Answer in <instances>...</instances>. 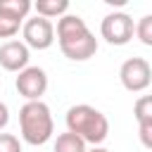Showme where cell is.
<instances>
[{"instance_id":"cell-5","label":"cell","mask_w":152,"mask_h":152,"mask_svg":"<svg viewBox=\"0 0 152 152\" xmlns=\"http://www.w3.org/2000/svg\"><path fill=\"white\" fill-rule=\"evenodd\" d=\"M133 31H135L133 17L126 14V12H109L102 19V24H100V36L109 45H126V43H131Z\"/></svg>"},{"instance_id":"cell-12","label":"cell","mask_w":152,"mask_h":152,"mask_svg":"<svg viewBox=\"0 0 152 152\" xmlns=\"http://www.w3.org/2000/svg\"><path fill=\"white\" fill-rule=\"evenodd\" d=\"M0 10L10 12L12 17L24 21L28 17V12H31V0H0Z\"/></svg>"},{"instance_id":"cell-1","label":"cell","mask_w":152,"mask_h":152,"mask_svg":"<svg viewBox=\"0 0 152 152\" xmlns=\"http://www.w3.org/2000/svg\"><path fill=\"white\" fill-rule=\"evenodd\" d=\"M55 33H57L62 55L71 62H86L97 52V38L90 33L83 17H78V14L66 12L64 17H59Z\"/></svg>"},{"instance_id":"cell-17","label":"cell","mask_w":152,"mask_h":152,"mask_svg":"<svg viewBox=\"0 0 152 152\" xmlns=\"http://www.w3.org/2000/svg\"><path fill=\"white\" fill-rule=\"evenodd\" d=\"M86 152H109V150L102 147V145H97V147H90V150H86Z\"/></svg>"},{"instance_id":"cell-9","label":"cell","mask_w":152,"mask_h":152,"mask_svg":"<svg viewBox=\"0 0 152 152\" xmlns=\"http://www.w3.org/2000/svg\"><path fill=\"white\" fill-rule=\"evenodd\" d=\"M133 114L138 121V133H140V142L150 150L152 147V97L142 95L135 100L133 104Z\"/></svg>"},{"instance_id":"cell-6","label":"cell","mask_w":152,"mask_h":152,"mask_svg":"<svg viewBox=\"0 0 152 152\" xmlns=\"http://www.w3.org/2000/svg\"><path fill=\"white\" fill-rule=\"evenodd\" d=\"M21 36H24V45L31 50H48L52 43H55V24L50 19H43V17H31V19H24L21 24Z\"/></svg>"},{"instance_id":"cell-15","label":"cell","mask_w":152,"mask_h":152,"mask_svg":"<svg viewBox=\"0 0 152 152\" xmlns=\"http://www.w3.org/2000/svg\"><path fill=\"white\" fill-rule=\"evenodd\" d=\"M0 152H21V142L12 133H0Z\"/></svg>"},{"instance_id":"cell-16","label":"cell","mask_w":152,"mask_h":152,"mask_svg":"<svg viewBox=\"0 0 152 152\" xmlns=\"http://www.w3.org/2000/svg\"><path fill=\"white\" fill-rule=\"evenodd\" d=\"M7 124H10V109H7V104L0 100V131H2Z\"/></svg>"},{"instance_id":"cell-10","label":"cell","mask_w":152,"mask_h":152,"mask_svg":"<svg viewBox=\"0 0 152 152\" xmlns=\"http://www.w3.org/2000/svg\"><path fill=\"white\" fill-rule=\"evenodd\" d=\"M31 10H36V14L43 19H59L69 12V0H38L31 2Z\"/></svg>"},{"instance_id":"cell-3","label":"cell","mask_w":152,"mask_h":152,"mask_svg":"<svg viewBox=\"0 0 152 152\" xmlns=\"http://www.w3.org/2000/svg\"><path fill=\"white\" fill-rule=\"evenodd\" d=\"M19 133L21 140L28 145H45L52 133H55V121H52V112L43 100L36 102H24V107L19 109Z\"/></svg>"},{"instance_id":"cell-8","label":"cell","mask_w":152,"mask_h":152,"mask_svg":"<svg viewBox=\"0 0 152 152\" xmlns=\"http://www.w3.org/2000/svg\"><path fill=\"white\" fill-rule=\"evenodd\" d=\"M28 59H31V52L21 40H5L0 45V66L5 71L19 74L21 69L28 66Z\"/></svg>"},{"instance_id":"cell-11","label":"cell","mask_w":152,"mask_h":152,"mask_svg":"<svg viewBox=\"0 0 152 152\" xmlns=\"http://www.w3.org/2000/svg\"><path fill=\"white\" fill-rule=\"evenodd\" d=\"M86 150H88V145L78 135H74L69 131L59 133L57 140H55V145H52V152H86Z\"/></svg>"},{"instance_id":"cell-4","label":"cell","mask_w":152,"mask_h":152,"mask_svg":"<svg viewBox=\"0 0 152 152\" xmlns=\"http://www.w3.org/2000/svg\"><path fill=\"white\" fill-rule=\"evenodd\" d=\"M119 81L128 93H142L152 83V66L145 57H128L119 66Z\"/></svg>"},{"instance_id":"cell-2","label":"cell","mask_w":152,"mask_h":152,"mask_svg":"<svg viewBox=\"0 0 152 152\" xmlns=\"http://www.w3.org/2000/svg\"><path fill=\"white\" fill-rule=\"evenodd\" d=\"M64 121H66V131L69 133L78 135L86 145H93V147L102 145L107 140V135H109L107 116L100 109H95L93 104H74V107H69Z\"/></svg>"},{"instance_id":"cell-14","label":"cell","mask_w":152,"mask_h":152,"mask_svg":"<svg viewBox=\"0 0 152 152\" xmlns=\"http://www.w3.org/2000/svg\"><path fill=\"white\" fill-rule=\"evenodd\" d=\"M135 36H138V40L142 43V45H152V14H145V17H140L138 19V24H135V31H133Z\"/></svg>"},{"instance_id":"cell-7","label":"cell","mask_w":152,"mask_h":152,"mask_svg":"<svg viewBox=\"0 0 152 152\" xmlns=\"http://www.w3.org/2000/svg\"><path fill=\"white\" fill-rule=\"evenodd\" d=\"M14 88H17V93L26 102L40 100L45 95V90H48V74H45V69H40V66H26V69H21L19 76H17V81H14Z\"/></svg>"},{"instance_id":"cell-13","label":"cell","mask_w":152,"mask_h":152,"mask_svg":"<svg viewBox=\"0 0 152 152\" xmlns=\"http://www.w3.org/2000/svg\"><path fill=\"white\" fill-rule=\"evenodd\" d=\"M21 19H17V17H12L10 12H5V10H0V38H12V36H17V31L21 28Z\"/></svg>"}]
</instances>
